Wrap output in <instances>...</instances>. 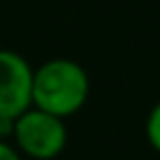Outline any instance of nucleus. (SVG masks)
I'll use <instances>...</instances> for the list:
<instances>
[{
    "label": "nucleus",
    "instance_id": "4",
    "mask_svg": "<svg viewBox=\"0 0 160 160\" xmlns=\"http://www.w3.org/2000/svg\"><path fill=\"white\" fill-rule=\"evenodd\" d=\"M146 139H148L151 148L160 153V101L151 108L148 118H146Z\"/></svg>",
    "mask_w": 160,
    "mask_h": 160
},
{
    "label": "nucleus",
    "instance_id": "5",
    "mask_svg": "<svg viewBox=\"0 0 160 160\" xmlns=\"http://www.w3.org/2000/svg\"><path fill=\"white\" fill-rule=\"evenodd\" d=\"M0 160H24L10 139H0Z\"/></svg>",
    "mask_w": 160,
    "mask_h": 160
},
{
    "label": "nucleus",
    "instance_id": "1",
    "mask_svg": "<svg viewBox=\"0 0 160 160\" xmlns=\"http://www.w3.org/2000/svg\"><path fill=\"white\" fill-rule=\"evenodd\" d=\"M90 99V75L78 61L57 57L33 68L31 106L57 118L75 115Z\"/></svg>",
    "mask_w": 160,
    "mask_h": 160
},
{
    "label": "nucleus",
    "instance_id": "3",
    "mask_svg": "<svg viewBox=\"0 0 160 160\" xmlns=\"http://www.w3.org/2000/svg\"><path fill=\"white\" fill-rule=\"evenodd\" d=\"M33 66L14 50H0V122H12L31 106Z\"/></svg>",
    "mask_w": 160,
    "mask_h": 160
},
{
    "label": "nucleus",
    "instance_id": "2",
    "mask_svg": "<svg viewBox=\"0 0 160 160\" xmlns=\"http://www.w3.org/2000/svg\"><path fill=\"white\" fill-rule=\"evenodd\" d=\"M10 139L21 158L54 160L68 144V130L64 118L28 106L19 118H14Z\"/></svg>",
    "mask_w": 160,
    "mask_h": 160
}]
</instances>
